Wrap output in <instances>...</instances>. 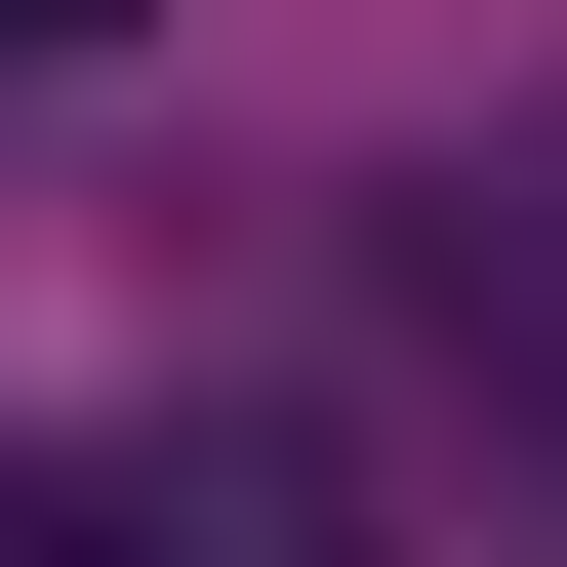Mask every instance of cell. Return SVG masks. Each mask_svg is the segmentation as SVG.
<instances>
[{
	"label": "cell",
	"mask_w": 567,
	"mask_h": 567,
	"mask_svg": "<svg viewBox=\"0 0 567 567\" xmlns=\"http://www.w3.org/2000/svg\"><path fill=\"white\" fill-rule=\"evenodd\" d=\"M405 365H446L486 486H567V122L527 163H405Z\"/></svg>",
	"instance_id": "1"
},
{
	"label": "cell",
	"mask_w": 567,
	"mask_h": 567,
	"mask_svg": "<svg viewBox=\"0 0 567 567\" xmlns=\"http://www.w3.org/2000/svg\"><path fill=\"white\" fill-rule=\"evenodd\" d=\"M0 41H122V0H0Z\"/></svg>",
	"instance_id": "2"
}]
</instances>
